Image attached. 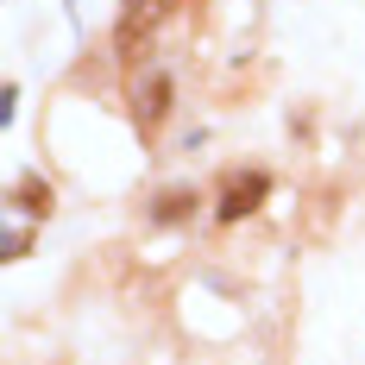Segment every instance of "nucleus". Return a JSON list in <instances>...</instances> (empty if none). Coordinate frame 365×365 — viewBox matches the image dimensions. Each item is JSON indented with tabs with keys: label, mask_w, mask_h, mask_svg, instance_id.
I'll return each mask as SVG.
<instances>
[{
	"label": "nucleus",
	"mask_w": 365,
	"mask_h": 365,
	"mask_svg": "<svg viewBox=\"0 0 365 365\" xmlns=\"http://www.w3.org/2000/svg\"><path fill=\"white\" fill-rule=\"evenodd\" d=\"M195 208H202L195 189H164V195L151 202V220H158V227H177V220H195Z\"/></svg>",
	"instance_id": "4"
},
{
	"label": "nucleus",
	"mask_w": 365,
	"mask_h": 365,
	"mask_svg": "<svg viewBox=\"0 0 365 365\" xmlns=\"http://www.w3.org/2000/svg\"><path fill=\"white\" fill-rule=\"evenodd\" d=\"M26 246H32V233H26V227H13V233H6V258H26Z\"/></svg>",
	"instance_id": "5"
},
{
	"label": "nucleus",
	"mask_w": 365,
	"mask_h": 365,
	"mask_svg": "<svg viewBox=\"0 0 365 365\" xmlns=\"http://www.w3.org/2000/svg\"><path fill=\"white\" fill-rule=\"evenodd\" d=\"M13 208H19L26 220H51V208H57V189H51L44 177H19V182H13Z\"/></svg>",
	"instance_id": "3"
},
{
	"label": "nucleus",
	"mask_w": 365,
	"mask_h": 365,
	"mask_svg": "<svg viewBox=\"0 0 365 365\" xmlns=\"http://www.w3.org/2000/svg\"><path fill=\"white\" fill-rule=\"evenodd\" d=\"M264 195H271V170H233V177L220 182V195H215V220H220V227H233V220L258 215Z\"/></svg>",
	"instance_id": "1"
},
{
	"label": "nucleus",
	"mask_w": 365,
	"mask_h": 365,
	"mask_svg": "<svg viewBox=\"0 0 365 365\" xmlns=\"http://www.w3.org/2000/svg\"><path fill=\"white\" fill-rule=\"evenodd\" d=\"M126 101H133V126H139V133H158V126L170 120L177 88H170V76H164V70H139V76H133V88H126Z\"/></svg>",
	"instance_id": "2"
}]
</instances>
